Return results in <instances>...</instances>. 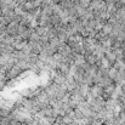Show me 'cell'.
I'll use <instances>...</instances> for the list:
<instances>
[{
  "label": "cell",
  "instance_id": "cell-5",
  "mask_svg": "<svg viewBox=\"0 0 125 125\" xmlns=\"http://www.w3.org/2000/svg\"><path fill=\"white\" fill-rule=\"evenodd\" d=\"M114 87H115V84H109V85H107V86H104L103 87V92H106V94H111L112 95V92L114 91Z\"/></svg>",
  "mask_w": 125,
  "mask_h": 125
},
{
  "label": "cell",
  "instance_id": "cell-6",
  "mask_svg": "<svg viewBox=\"0 0 125 125\" xmlns=\"http://www.w3.org/2000/svg\"><path fill=\"white\" fill-rule=\"evenodd\" d=\"M90 124L91 125H103V122L100 120V119H97V118H92L90 120Z\"/></svg>",
  "mask_w": 125,
  "mask_h": 125
},
{
  "label": "cell",
  "instance_id": "cell-1",
  "mask_svg": "<svg viewBox=\"0 0 125 125\" xmlns=\"http://www.w3.org/2000/svg\"><path fill=\"white\" fill-rule=\"evenodd\" d=\"M102 91H103V87H101V86L97 85V84L91 85V86H90V90H89V92H90L94 97H98V96H101Z\"/></svg>",
  "mask_w": 125,
  "mask_h": 125
},
{
  "label": "cell",
  "instance_id": "cell-4",
  "mask_svg": "<svg viewBox=\"0 0 125 125\" xmlns=\"http://www.w3.org/2000/svg\"><path fill=\"white\" fill-rule=\"evenodd\" d=\"M117 73H118V69H117V68H114V67H109L108 73H107V77L111 78V79L114 82V79H115V77H117Z\"/></svg>",
  "mask_w": 125,
  "mask_h": 125
},
{
  "label": "cell",
  "instance_id": "cell-2",
  "mask_svg": "<svg viewBox=\"0 0 125 125\" xmlns=\"http://www.w3.org/2000/svg\"><path fill=\"white\" fill-rule=\"evenodd\" d=\"M104 57H106L111 63H114L115 60H117V55L114 53L113 50H106V52H104Z\"/></svg>",
  "mask_w": 125,
  "mask_h": 125
},
{
  "label": "cell",
  "instance_id": "cell-3",
  "mask_svg": "<svg viewBox=\"0 0 125 125\" xmlns=\"http://www.w3.org/2000/svg\"><path fill=\"white\" fill-rule=\"evenodd\" d=\"M101 31H102L106 35H108V34H111L112 31H113V24H111V23H103V27H102Z\"/></svg>",
  "mask_w": 125,
  "mask_h": 125
}]
</instances>
